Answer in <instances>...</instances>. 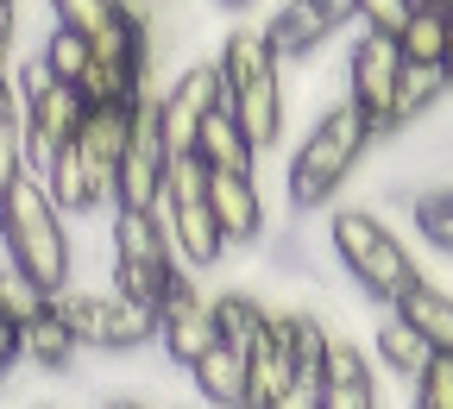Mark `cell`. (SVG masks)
Segmentation results:
<instances>
[{
  "instance_id": "484cf974",
  "label": "cell",
  "mask_w": 453,
  "mask_h": 409,
  "mask_svg": "<svg viewBox=\"0 0 453 409\" xmlns=\"http://www.w3.org/2000/svg\"><path fill=\"white\" fill-rule=\"evenodd\" d=\"M38 64H44V76L50 82H82V70H88V38H76V32H64V26H50L44 32V50H38Z\"/></svg>"
},
{
  "instance_id": "4316f807",
  "label": "cell",
  "mask_w": 453,
  "mask_h": 409,
  "mask_svg": "<svg viewBox=\"0 0 453 409\" xmlns=\"http://www.w3.org/2000/svg\"><path fill=\"white\" fill-rule=\"evenodd\" d=\"M26 107H19V95L0 107V196H7L19 177H26Z\"/></svg>"
},
{
  "instance_id": "7a4b0ae2",
  "label": "cell",
  "mask_w": 453,
  "mask_h": 409,
  "mask_svg": "<svg viewBox=\"0 0 453 409\" xmlns=\"http://www.w3.org/2000/svg\"><path fill=\"white\" fill-rule=\"evenodd\" d=\"M365 151H372V127L359 120V107H347V101L321 107L315 127L296 145V158H290V183H283L290 189V208L296 214H321L340 189L353 183V170H359Z\"/></svg>"
},
{
  "instance_id": "2e32d148",
  "label": "cell",
  "mask_w": 453,
  "mask_h": 409,
  "mask_svg": "<svg viewBox=\"0 0 453 409\" xmlns=\"http://www.w3.org/2000/svg\"><path fill=\"white\" fill-rule=\"evenodd\" d=\"M390 315H403V321L434 346V353H447V359H453V297H447L434 277H416L403 297L390 303Z\"/></svg>"
},
{
  "instance_id": "52a82bcc",
  "label": "cell",
  "mask_w": 453,
  "mask_h": 409,
  "mask_svg": "<svg viewBox=\"0 0 453 409\" xmlns=\"http://www.w3.org/2000/svg\"><path fill=\"white\" fill-rule=\"evenodd\" d=\"M396 82H403V50H396V38L359 32L353 50H347V107H359V120L372 127V145L390 139Z\"/></svg>"
},
{
  "instance_id": "9a60e30c",
  "label": "cell",
  "mask_w": 453,
  "mask_h": 409,
  "mask_svg": "<svg viewBox=\"0 0 453 409\" xmlns=\"http://www.w3.org/2000/svg\"><path fill=\"white\" fill-rule=\"evenodd\" d=\"M189 158L208 170V177H258V151H252V139L234 127V113H208V127L196 133V145H189Z\"/></svg>"
},
{
  "instance_id": "f35d334b",
  "label": "cell",
  "mask_w": 453,
  "mask_h": 409,
  "mask_svg": "<svg viewBox=\"0 0 453 409\" xmlns=\"http://www.w3.org/2000/svg\"><path fill=\"white\" fill-rule=\"evenodd\" d=\"M220 7H252V0H220Z\"/></svg>"
},
{
  "instance_id": "d6a6232c",
  "label": "cell",
  "mask_w": 453,
  "mask_h": 409,
  "mask_svg": "<svg viewBox=\"0 0 453 409\" xmlns=\"http://www.w3.org/2000/svg\"><path fill=\"white\" fill-rule=\"evenodd\" d=\"M271 409H321V372H296V384L283 390Z\"/></svg>"
},
{
  "instance_id": "30bf717a",
  "label": "cell",
  "mask_w": 453,
  "mask_h": 409,
  "mask_svg": "<svg viewBox=\"0 0 453 409\" xmlns=\"http://www.w3.org/2000/svg\"><path fill=\"white\" fill-rule=\"evenodd\" d=\"M164 177H170V145H164L157 95H151V101H139V113H133V139H127V164H120V196H113V208L151 214L157 196H164Z\"/></svg>"
},
{
  "instance_id": "4fadbf2b",
  "label": "cell",
  "mask_w": 453,
  "mask_h": 409,
  "mask_svg": "<svg viewBox=\"0 0 453 409\" xmlns=\"http://www.w3.org/2000/svg\"><path fill=\"white\" fill-rule=\"evenodd\" d=\"M321 409H384L372 353L353 346V340H340V334H334L327 366H321Z\"/></svg>"
},
{
  "instance_id": "74e56055",
  "label": "cell",
  "mask_w": 453,
  "mask_h": 409,
  "mask_svg": "<svg viewBox=\"0 0 453 409\" xmlns=\"http://www.w3.org/2000/svg\"><path fill=\"white\" fill-rule=\"evenodd\" d=\"M7 101H13V76H7V82H0V107H7Z\"/></svg>"
},
{
  "instance_id": "f546056e",
  "label": "cell",
  "mask_w": 453,
  "mask_h": 409,
  "mask_svg": "<svg viewBox=\"0 0 453 409\" xmlns=\"http://www.w3.org/2000/svg\"><path fill=\"white\" fill-rule=\"evenodd\" d=\"M410 19H416V0H359V13H353V26H365L378 38H396Z\"/></svg>"
},
{
  "instance_id": "e575fe53",
  "label": "cell",
  "mask_w": 453,
  "mask_h": 409,
  "mask_svg": "<svg viewBox=\"0 0 453 409\" xmlns=\"http://www.w3.org/2000/svg\"><path fill=\"white\" fill-rule=\"evenodd\" d=\"M13 26H19V0H0V57L13 50Z\"/></svg>"
},
{
  "instance_id": "83f0119b",
  "label": "cell",
  "mask_w": 453,
  "mask_h": 409,
  "mask_svg": "<svg viewBox=\"0 0 453 409\" xmlns=\"http://www.w3.org/2000/svg\"><path fill=\"white\" fill-rule=\"evenodd\" d=\"M50 19L76 38H101L113 26V0H50Z\"/></svg>"
},
{
  "instance_id": "9c48e42d",
  "label": "cell",
  "mask_w": 453,
  "mask_h": 409,
  "mask_svg": "<svg viewBox=\"0 0 453 409\" xmlns=\"http://www.w3.org/2000/svg\"><path fill=\"white\" fill-rule=\"evenodd\" d=\"M353 13H359V0H283V7L265 19V44L277 57V70L303 64L309 50H321L340 26H353Z\"/></svg>"
},
{
  "instance_id": "5b68a950",
  "label": "cell",
  "mask_w": 453,
  "mask_h": 409,
  "mask_svg": "<svg viewBox=\"0 0 453 409\" xmlns=\"http://www.w3.org/2000/svg\"><path fill=\"white\" fill-rule=\"evenodd\" d=\"M64 328L76 334V346H95V353H133V346L157 340V315L113 297V289H64V297H50Z\"/></svg>"
},
{
  "instance_id": "5bb4252c",
  "label": "cell",
  "mask_w": 453,
  "mask_h": 409,
  "mask_svg": "<svg viewBox=\"0 0 453 409\" xmlns=\"http://www.w3.org/2000/svg\"><path fill=\"white\" fill-rule=\"evenodd\" d=\"M226 113H234V127L252 139V151L265 158L277 139H283V113H290V101H283V76L265 70L252 82H240L234 95H226Z\"/></svg>"
},
{
  "instance_id": "6da1fadb",
  "label": "cell",
  "mask_w": 453,
  "mask_h": 409,
  "mask_svg": "<svg viewBox=\"0 0 453 409\" xmlns=\"http://www.w3.org/2000/svg\"><path fill=\"white\" fill-rule=\"evenodd\" d=\"M0 246H7V265L44 297H64L76 283V240L32 170L0 196Z\"/></svg>"
},
{
  "instance_id": "7402d4cb",
  "label": "cell",
  "mask_w": 453,
  "mask_h": 409,
  "mask_svg": "<svg viewBox=\"0 0 453 409\" xmlns=\"http://www.w3.org/2000/svg\"><path fill=\"white\" fill-rule=\"evenodd\" d=\"M214 328H220L226 346L252 353V346L265 340V328H271V309L258 297H246V289H220V297H214Z\"/></svg>"
},
{
  "instance_id": "1f68e13d",
  "label": "cell",
  "mask_w": 453,
  "mask_h": 409,
  "mask_svg": "<svg viewBox=\"0 0 453 409\" xmlns=\"http://www.w3.org/2000/svg\"><path fill=\"white\" fill-rule=\"evenodd\" d=\"M157 7H164V0H113V19H120L127 32H139V38L157 44Z\"/></svg>"
},
{
  "instance_id": "cb8c5ba5",
  "label": "cell",
  "mask_w": 453,
  "mask_h": 409,
  "mask_svg": "<svg viewBox=\"0 0 453 409\" xmlns=\"http://www.w3.org/2000/svg\"><path fill=\"white\" fill-rule=\"evenodd\" d=\"M447 7H416V19L396 32V50H403V64L416 70H441V57H447Z\"/></svg>"
},
{
  "instance_id": "7c38bea8",
  "label": "cell",
  "mask_w": 453,
  "mask_h": 409,
  "mask_svg": "<svg viewBox=\"0 0 453 409\" xmlns=\"http://www.w3.org/2000/svg\"><path fill=\"white\" fill-rule=\"evenodd\" d=\"M208 208H214V227H220L226 252H246V246L271 240V214H265L258 177H208Z\"/></svg>"
},
{
  "instance_id": "8d00e7d4",
  "label": "cell",
  "mask_w": 453,
  "mask_h": 409,
  "mask_svg": "<svg viewBox=\"0 0 453 409\" xmlns=\"http://www.w3.org/2000/svg\"><path fill=\"white\" fill-rule=\"evenodd\" d=\"M101 409H145V403H139V397H107Z\"/></svg>"
},
{
  "instance_id": "ba28073f",
  "label": "cell",
  "mask_w": 453,
  "mask_h": 409,
  "mask_svg": "<svg viewBox=\"0 0 453 409\" xmlns=\"http://www.w3.org/2000/svg\"><path fill=\"white\" fill-rule=\"evenodd\" d=\"M226 107V89H220V70L214 64H183L170 76V89H157V127H164V145L170 158H189L196 133L208 127V113Z\"/></svg>"
},
{
  "instance_id": "ac0fdd59",
  "label": "cell",
  "mask_w": 453,
  "mask_h": 409,
  "mask_svg": "<svg viewBox=\"0 0 453 409\" xmlns=\"http://www.w3.org/2000/svg\"><path fill=\"white\" fill-rule=\"evenodd\" d=\"M290 384H296V359H290V346H283V334L271 321L265 340L246 353V409H271Z\"/></svg>"
},
{
  "instance_id": "ffe728a7",
  "label": "cell",
  "mask_w": 453,
  "mask_h": 409,
  "mask_svg": "<svg viewBox=\"0 0 453 409\" xmlns=\"http://www.w3.org/2000/svg\"><path fill=\"white\" fill-rule=\"evenodd\" d=\"M447 76L441 70H416V64H403V82H396V107H390V133H416V127H428L434 113L447 107Z\"/></svg>"
},
{
  "instance_id": "d590c367",
  "label": "cell",
  "mask_w": 453,
  "mask_h": 409,
  "mask_svg": "<svg viewBox=\"0 0 453 409\" xmlns=\"http://www.w3.org/2000/svg\"><path fill=\"white\" fill-rule=\"evenodd\" d=\"M441 76H447V89H453V19H447V57H441Z\"/></svg>"
},
{
  "instance_id": "d4e9b609",
  "label": "cell",
  "mask_w": 453,
  "mask_h": 409,
  "mask_svg": "<svg viewBox=\"0 0 453 409\" xmlns=\"http://www.w3.org/2000/svg\"><path fill=\"white\" fill-rule=\"evenodd\" d=\"M410 220H416V233L434 246V252H453V183H441V189H416V202H410Z\"/></svg>"
},
{
  "instance_id": "e0dca14e",
  "label": "cell",
  "mask_w": 453,
  "mask_h": 409,
  "mask_svg": "<svg viewBox=\"0 0 453 409\" xmlns=\"http://www.w3.org/2000/svg\"><path fill=\"white\" fill-rule=\"evenodd\" d=\"M189 384L214 409H246V353H240V346H226V340H214L208 353L189 366Z\"/></svg>"
},
{
  "instance_id": "3957f363",
  "label": "cell",
  "mask_w": 453,
  "mask_h": 409,
  "mask_svg": "<svg viewBox=\"0 0 453 409\" xmlns=\"http://www.w3.org/2000/svg\"><path fill=\"white\" fill-rule=\"evenodd\" d=\"M327 246H334L340 265H347V277L365 289V297H378V303H396L422 277L416 252L396 240V227L378 208H365V202H347V208L327 214Z\"/></svg>"
},
{
  "instance_id": "603a6c76",
  "label": "cell",
  "mask_w": 453,
  "mask_h": 409,
  "mask_svg": "<svg viewBox=\"0 0 453 409\" xmlns=\"http://www.w3.org/2000/svg\"><path fill=\"white\" fill-rule=\"evenodd\" d=\"M113 259H151V265H177L157 214H133V208H113Z\"/></svg>"
},
{
  "instance_id": "8992f818",
  "label": "cell",
  "mask_w": 453,
  "mask_h": 409,
  "mask_svg": "<svg viewBox=\"0 0 453 409\" xmlns=\"http://www.w3.org/2000/svg\"><path fill=\"white\" fill-rule=\"evenodd\" d=\"M19 107H26V164H32V177H44V164L64 151L76 133H82V95L70 82H50L44 64L26 70V89H13Z\"/></svg>"
},
{
  "instance_id": "f1b7e54d",
  "label": "cell",
  "mask_w": 453,
  "mask_h": 409,
  "mask_svg": "<svg viewBox=\"0 0 453 409\" xmlns=\"http://www.w3.org/2000/svg\"><path fill=\"white\" fill-rule=\"evenodd\" d=\"M44 303H50L44 289H32V283H26L7 259H0V321H13V328H19V321H32Z\"/></svg>"
},
{
  "instance_id": "836d02e7",
  "label": "cell",
  "mask_w": 453,
  "mask_h": 409,
  "mask_svg": "<svg viewBox=\"0 0 453 409\" xmlns=\"http://www.w3.org/2000/svg\"><path fill=\"white\" fill-rule=\"evenodd\" d=\"M13 372H19V328L0 321V384H7Z\"/></svg>"
},
{
  "instance_id": "44dd1931",
  "label": "cell",
  "mask_w": 453,
  "mask_h": 409,
  "mask_svg": "<svg viewBox=\"0 0 453 409\" xmlns=\"http://www.w3.org/2000/svg\"><path fill=\"white\" fill-rule=\"evenodd\" d=\"M372 346H378V366H384L390 378H410V384H416V378L428 372V359H434V346H428V340H422L403 315H384Z\"/></svg>"
},
{
  "instance_id": "d6986e66",
  "label": "cell",
  "mask_w": 453,
  "mask_h": 409,
  "mask_svg": "<svg viewBox=\"0 0 453 409\" xmlns=\"http://www.w3.org/2000/svg\"><path fill=\"white\" fill-rule=\"evenodd\" d=\"M76 334L64 328V315H57V303H44L32 321H19V359L38 366V372H70L76 366Z\"/></svg>"
},
{
  "instance_id": "8fae6325",
  "label": "cell",
  "mask_w": 453,
  "mask_h": 409,
  "mask_svg": "<svg viewBox=\"0 0 453 409\" xmlns=\"http://www.w3.org/2000/svg\"><path fill=\"white\" fill-rule=\"evenodd\" d=\"M214 340H220V328H214V297L202 289V277H183V283L164 297V309H157V346H164V359L189 372Z\"/></svg>"
},
{
  "instance_id": "4dcf8cb0",
  "label": "cell",
  "mask_w": 453,
  "mask_h": 409,
  "mask_svg": "<svg viewBox=\"0 0 453 409\" xmlns=\"http://www.w3.org/2000/svg\"><path fill=\"white\" fill-rule=\"evenodd\" d=\"M416 409H453V359L434 353L428 372L416 378Z\"/></svg>"
},
{
  "instance_id": "277c9868",
  "label": "cell",
  "mask_w": 453,
  "mask_h": 409,
  "mask_svg": "<svg viewBox=\"0 0 453 409\" xmlns=\"http://www.w3.org/2000/svg\"><path fill=\"white\" fill-rule=\"evenodd\" d=\"M151 214H157L170 252H177V265L189 277H202L226 259V240H220L214 208H208V170L196 158H170V177H164V196H157Z\"/></svg>"
}]
</instances>
